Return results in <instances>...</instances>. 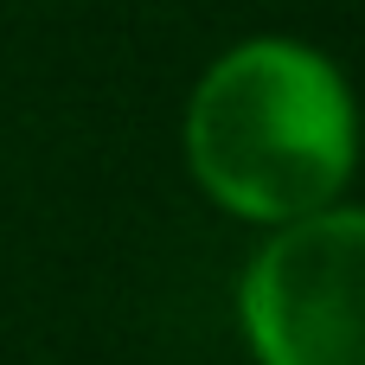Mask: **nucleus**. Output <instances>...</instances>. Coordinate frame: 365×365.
<instances>
[{
  "instance_id": "obj_1",
  "label": "nucleus",
  "mask_w": 365,
  "mask_h": 365,
  "mask_svg": "<svg viewBox=\"0 0 365 365\" xmlns=\"http://www.w3.org/2000/svg\"><path fill=\"white\" fill-rule=\"evenodd\" d=\"M180 154L199 199L250 231L327 212L359 173L353 83L314 38H231L186 90Z\"/></svg>"
},
{
  "instance_id": "obj_2",
  "label": "nucleus",
  "mask_w": 365,
  "mask_h": 365,
  "mask_svg": "<svg viewBox=\"0 0 365 365\" xmlns=\"http://www.w3.org/2000/svg\"><path fill=\"white\" fill-rule=\"evenodd\" d=\"M250 365H365V212L353 199L269 225L237 269Z\"/></svg>"
}]
</instances>
